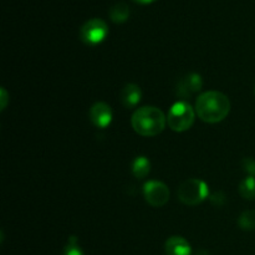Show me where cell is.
Returning <instances> with one entry per match:
<instances>
[{
	"instance_id": "1",
	"label": "cell",
	"mask_w": 255,
	"mask_h": 255,
	"mask_svg": "<svg viewBox=\"0 0 255 255\" xmlns=\"http://www.w3.org/2000/svg\"><path fill=\"white\" fill-rule=\"evenodd\" d=\"M196 114L207 124H218L231 112V101L219 91H208L199 95L196 101Z\"/></svg>"
},
{
	"instance_id": "2",
	"label": "cell",
	"mask_w": 255,
	"mask_h": 255,
	"mask_svg": "<svg viewBox=\"0 0 255 255\" xmlns=\"http://www.w3.org/2000/svg\"><path fill=\"white\" fill-rule=\"evenodd\" d=\"M132 127L138 134L153 137L161 133L166 127V117L163 112L154 106H144L132 115Z\"/></svg>"
},
{
	"instance_id": "3",
	"label": "cell",
	"mask_w": 255,
	"mask_h": 255,
	"mask_svg": "<svg viewBox=\"0 0 255 255\" xmlns=\"http://www.w3.org/2000/svg\"><path fill=\"white\" fill-rule=\"evenodd\" d=\"M196 110L186 101L176 102L171 107L167 116V122L172 131L184 132L191 128L196 120Z\"/></svg>"
},
{
	"instance_id": "4",
	"label": "cell",
	"mask_w": 255,
	"mask_h": 255,
	"mask_svg": "<svg viewBox=\"0 0 255 255\" xmlns=\"http://www.w3.org/2000/svg\"><path fill=\"white\" fill-rule=\"evenodd\" d=\"M208 186L201 179L191 178L184 181L178 188V198L187 206H197L208 197Z\"/></svg>"
},
{
	"instance_id": "5",
	"label": "cell",
	"mask_w": 255,
	"mask_h": 255,
	"mask_svg": "<svg viewBox=\"0 0 255 255\" xmlns=\"http://www.w3.org/2000/svg\"><path fill=\"white\" fill-rule=\"evenodd\" d=\"M109 34V26L102 19L95 17L85 22L80 29V39L84 44L94 46L99 45L106 39Z\"/></svg>"
},
{
	"instance_id": "6",
	"label": "cell",
	"mask_w": 255,
	"mask_h": 255,
	"mask_svg": "<svg viewBox=\"0 0 255 255\" xmlns=\"http://www.w3.org/2000/svg\"><path fill=\"white\" fill-rule=\"evenodd\" d=\"M143 196L147 203L152 207H163L169 199V189L164 183L158 181H149L143 187Z\"/></svg>"
},
{
	"instance_id": "7",
	"label": "cell",
	"mask_w": 255,
	"mask_h": 255,
	"mask_svg": "<svg viewBox=\"0 0 255 255\" xmlns=\"http://www.w3.org/2000/svg\"><path fill=\"white\" fill-rule=\"evenodd\" d=\"M202 86H203V81H202L201 75L188 74L179 80L177 85V96L182 99H188L198 92Z\"/></svg>"
},
{
	"instance_id": "8",
	"label": "cell",
	"mask_w": 255,
	"mask_h": 255,
	"mask_svg": "<svg viewBox=\"0 0 255 255\" xmlns=\"http://www.w3.org/2000/svg\"><path fill=\"white\" fill-rule=\"evenodd\" d=\"M90 120L99 128H106L112 121V110L105 102H96L90 109Z\"/></svg>"
},
{
	"instance_id": "9",
	"label": "cell",
	"mask_w": 255,
	"mask_h": 255,
	"mask_svg": "<svg viewBox=\"0 0 255 255\" xmlns=\"http://www.w3.org/2000/svg\"><path fill=\"white\" fill-rule=\"evenodd\" d=\"M142 99V91L138 85L127 84L120 92V101L126 109H133Z\"/></svg>"
},
{
	"instance_id": "10",
	"label": "cell",
	"mask_w": 255,
	"mask_h": 255,
	"mask_svg": "<svg viewBox=\"0 0 255 255\" xmlns=\"http://www.w3.org/2000/svg\"><path fill=\"white\" fill-rule=\"evenodd\" d=\"M164 251L167 255H191L192 248L191 244L183 238V237H171L166 242Z\"/></svg>"
},
{
	"instance_id": "11",
	"label": "cell",
	"mask_w": 255,
	"mask_h": 255,
	"mask_svg": "<svg viewBox=\"0 0 255 255\" xmlns=\"http://www.w3.org/2000/svg\"><path fill=\"white\" fill-rule=\"evenodd\" d=\"M151 172V162L144 156H138L132 162V173L136 178L143 179Z\"/></svg>"
},
{
	"instance_id": "12",
	"label": "cell",
	"mask_w": 255,
	"mask_h": 255,
	"mask_svg": "<svg viewBox=\"0 0 255 255\" xmlns=\"http://www.w3.org/2000/svg\"><path fill=\"white\" fill-rule=\"evenodd\" d=\"M110 17L114 22L116 24H122V22L126 21L129 16V6L124 1L116 2L111 6L109 11Z\"/></svg>"
},
{
	"instance_id": "13",
	"label": "cell",
	"mask_w": 255,
	"mask_h": 255,
	"mask_svg": "<svg viewBox=\"0 0 255 255\" xmlns=\"http://www.w3.org/2000/svg\"><path fill=\"white\" fill-rule=\"evenodd\" d=\"M239 193L244 199L255 198V177L248 176L239 184Z\"/></svg>"
},
{
	"instance_id": "14",
	"label": "cell",
	"mask_w": 255,
	"mask_h": 255,
	"mask_svg": "<svg viewBox=\"0 0 255 255\" xmlns=\"http://www.w3.org/2000/svg\"><path fill=\"white\" fill-rule=\"evenodd\" d=\"M238 224L243 231L255 229V211H246L239 217Z\"/></svg>"
},
{
	"instance_id": "15",
	"label": "cell",
	"mask_w": 255,
	"mask_h": 255,
	"mask_svg": "<svg viewBox=\"0 0 255 255\" xmlns=\"http://www.w3.org/2000/svg\"><path fill=\"white\" fill-rule=\"evenodd\" d=\"M64 255H85L82 249L77 244V238L75 236H71L69 238V243L64 249Z\"/></svg>"
},
{
	"instance_id": "16",
	"label": "cell",
	"mask_w": 255,
	"mask_h": 255,
	"mask_svg": "<svg viewBox=\"0 0 255 255\" xmlns=\"http://www.w3.org/2000/svg\"><path fill=\"white\" fill-rule=\"evenodd\" d=\"M243 169L249 176L255 177V159L254 158H244L242 162Z\"/></svg>"
},
{
	"instance_id": "17",
	"label": "cell",
	"mask_w": 255,
	"mask_h": 255,
	"mask_svg": "<svg viewBox=\"0 0 255 255\" xmlns=\"http://www.w3.org/2000/svg\"><path fill=\"white\" fill-rule=\"evenodd\" d=\"M211 202L217 207H221L223 206L224 202H226V196H224L222 192H216L214 194L211 196Z\"/></svg>"
},
{
	"instance_id": "18",
	"label": "cell",
	"mask_w": 255,
	"mask_h": 255,
	"mask_svg": "<svg viewBox=\"0 0 255 255\" xmlns=\"http://www.w3.org/2000/svg\"><path fill=\"white\" fill-rule=\"evenodd\" d=\"M7 105V92L4 87H1V111H4Z\"/></svg>"
},
{
	"instance_id": "19",
	"label": "cell",
	"mask_w": 255,
	"mask_h": 255,
	"mask_svg": "<svg viewBox=\"0 0 255 255\" xmlns=\"http://www.w3.org/2000/svg\"><path fill=\"white\" fill-rule=\"evenodd\" d=\"M133 1L139 2V4H149V2H153L154 0H133Z\"/></svg>"
}]
</instances>
